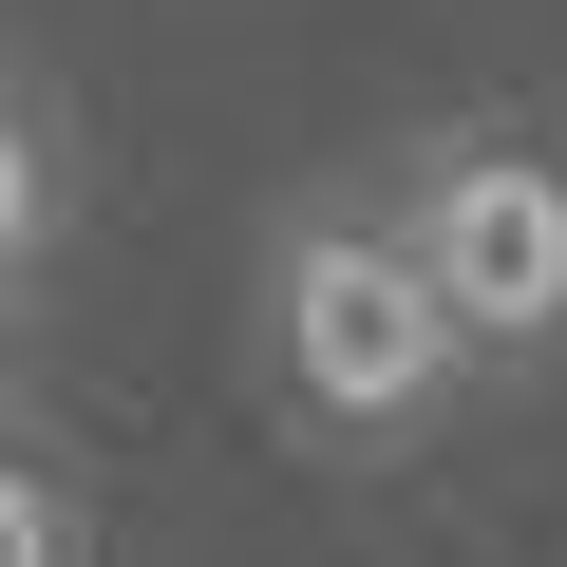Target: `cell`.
<instances>
[{
  "label": "cell",
  "mask_w": 567,
  "mask_h": 567,
  "mask_svg": "<svg viewBox=\"0 0 567 567\" xmlns=\"http://www.w3.org/2000/svg\"><path fill=\"white\" fill-rule=\"evenodd\" d=\"M246 341H265V398L303 416L322 454H416L454 398H473V341L435 322L416 246L360 208H284L265 227V284H246Z\"/></svg>",
  "instance_id": "1"
},
{
  "label": "cell",
  "mask_w": 567,
  "mask_h": 567,
  "mask_svg": "<svg viewBox=\"0 0 567 567\" xmlns=\"http://www.w3.org/2000/svg\"><path fill=\"white\" fill-rule=\"evenodd\" d=\"M379 227L416 246V284L473 341V379L567 360V133L548 114H416L379 152Z\"/></svg>",
  "instance_id": "2"
},
{
  "label": "cell",
  "mask_w": 567,
  "mask_h": 567,
  "mask_svg": "<svg viewBox=\"0 0 567 567\" xmlns=\"http://www.w3.org/2000/svg\"><path fill=\"white\" fill-rule=\"evenodd\" d=\"M0 567H95V492L58 473V435L0 416Z\"/></svg>",
  "instance_id": "3"
},
{
  "label": "cell",
  "mask_w": 567,
  "mask_h": 567,
  "mask_svg": "<svg viewBox=\"0 0 567 567\" xmlns=\"http://www.w3.org/2000/svg\"><path fill=\"white\" fill-rule=\"evenodd\" d=\"M39 246H58V133H39V95H0V303L39 284Z\"/></svg>",
  "instance_id": "4"
}]
</instances>
